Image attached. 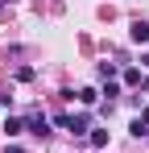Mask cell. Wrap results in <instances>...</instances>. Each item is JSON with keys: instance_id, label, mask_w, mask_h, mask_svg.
<instances>
[{"instance_id": "cell-1", "label": "cell", "mask_w": 149, "mask_h": 153, "mask_svg": "<svg viewBox=\"0 0 149 153\" xmlns=\"http://www.w3.org/2000/svg\"><path fill=\"white\" fill-rule=\"evenodd\" d=\"M58 124H62V128H71L74 137H83V132L91 128V124H87V116H58Z\"/></svg>"}, {"instance_id": "cell-2", "label": "cell", "mask_w": 149, "mask_h": 153, "mask_svg": "<svg viewBox=\"0 0 149 153\" xmlns=\"http://www.w3.org/2000/svg\"><path fill=\"white\" fill-rule=\"evenodd\" d=\"M25 128H29V132H37V137H46V132H50V128H46V116H42V112H33V116L25 120Z\"/></svg>"}, {"instance_id": "cell-3", "label": "cell", "mask_w": 149, "mask_h": 153, "mask_svg": "<svg viewBox=\"0 0 149 153\" xmlns=\"http://www.w3.org/2000/svg\"><path fill=\"white\" fill-rule=\"evenodd\" d=\"M133 42H149V21H133Z\"/></svg>"}, {"instance_id": "cell-7", "label": "cell", "mask_w": 149, "mask_h": 153, "mask_svg": "<svg viewBox=\"0 0 149 153\" xmlns=\"http://www.w3.org/2000/svg\"><path fill=\"white\" fill-rule=\"evenodd\" d=\"M4 153H25V149H17V145H8V149H4Z\"/></svg>"}, {"instance_id": "cell-5", "label": "cell", "mask_w": 149, "mask_h": 153, "mask_svg": "<svg viewBox=\"0 0 149 153\" xmlns=\"http://www.w3.org/2000/svg\"><path fill=\"white\" fill-rule=\"evenodd\" d=\"M4 132H8V137H17V132H25V124H21V120H13V116H8V120H4Z\"/></svg>"}, {"instance_id": "cell-4", "label": "cell", "mask_w": 149, "mask_h": 153, "mask_svg": "<svg viewBox=\"0 0 149 153\" xmlns=\"http://www.w3.org/2000/svg\"><path fill=\"white\" fill-rule=\"evenodd\" d=\"M91 145H95V149L108 145V128H95V132H91Z\"/></svg>"}, {"instance_id": "cell-6", "label": "cell", "mask_w": 149, "mask_h": 153, "mask_svg": "<svg viewBox=\"0 0 149 153\" xmlns=\"http://www.w3.org/2000/svg\"><path fill=\"white\" fill-rule=\"evenodd\" d=\"M79 100H83V103H95V100H99V91H91V87H83V91H79Z\"/></svg>"}]
</instances>
